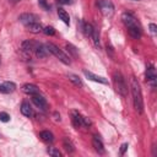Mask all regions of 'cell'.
<instances>
[{
  "mask_svg": "<svg viewBox=\"0 0 157 157\" xmlns=\"http://www.w3.org/2000/svg\"><path fill=\"white\" fill-rule=\"evenodd\" d=\"M67 78H69L74 85H76V86H80V87H82V86H83V83H82L81 78H80L77 75H75V74H69V75H67Z\"/></svg>",
  "mask_w": 157,
  "mask_h": 157,
  "instance_id": "44dd1931",
  "label": "cell"
},
{
  "mask_svg": "<svg viewBox=\"0 0 157 157\" xmlns=\"http://www.w3.org/2000/svg\"><path fill=\"white\" fill-rule=\"evenodd\" d=\"M146 81H147V83H150V86L152 88L156 87V72H155V67L152 65L146 67Z\"/></svg>",
  "mask_w": 157,
  "mask_h": 157,
  "instance_id": "52a82bcc",
  "label": "cell"
},
{
  "mask_svg": "<svg viewBox=\"0 0 157 157\" xmlns=\"http://www.w3.org/2000/svg\"><path fill=\"white\" fill-rule=\"evenodd\" d=\"M58 16H59V18H60L65 25H70V17H69V13H67L64 9H61V7L58 9Z\"/></svg>",
  "mask_w": 157,
  "mask_h": 157,
  "instance_id": "e0dca14e",
  "label": "cell"
},
{
  "mask_svg": "<svg viewBox=\"0 0 157 157\" xmlns=\"http://www.w3.org/2000/svg\"><path fill=\"white\" fill-rule=\"evenodd\" d=\"M34 53H36L37 58L43 59V58H45V56L48 55L49 52H48V49H47L45 45H43V44H37L36 48H34Z\"/></svg>",
  "mask_w": 157,
  "mask_h": 157,
  "instance_id": "5bb4252c",
  "label": "cell"
},
{
  "mask_svg": "<svg viewBox=\"0 0 157 157\" xmlns=\"http://www.w3.org/2000/svg\"><path fill=\"white\" fill-rule=\"evenodd\" d=\"M21 113H22L25 117H28V118L33 115V110H32V108H31V105H29L28 102H23V103L21 104Z\"/></svg>",
  "mask_w": 157,
  "mask_h": 157,
  "instance_id": "9a60e30c",
  "label": "cell"
},
{
  "mask_svg": "<svg viewBox=\"0 0 157 157\" xmlns=\"http://www.w3.org/2000/svg\"><path fill=\"white\" fill-rule=\"evenodd\" d=\"M48 153L52 155V156H55V157H60V156H61L60 151H59V150H55V148H53V147L48 150Z\"/></svg>",
  "mask_w": 157,
  "mask_h": 157,
  "instance_id": "83f0119b",
  "label": "cell"
},
{
  "mask_svg": "<svg viewBox=\"0 0 157 157\" xmlns=\"http://www.w3.org/2000/svg\"><path fill=\"white\" fill-rule=\"evenodd\" d=\"M113 85H114L115 91L121 97H125L126 96V93H128V86H126V82H125L124 76L120 72H114L113 74Z\"/></svg>",
  "mask_w": 157,
  "mask_h": 157,
  "instance_id": "7a4b0ae2",
  "label": "cell"
},
{
  "mask_svg": "<svg viewBox=\"0 0 157 157\" xmlns=\"http://www.w3.org/2000/svg\"><path fill=\"white\" fill-rule=\"evenodd\" d=\"M63 145H64V148H65V151L66 152H69V153H71V152H74V145L71 144V141L69 140V139H64V141H63Z\"/></svg>",
  "mask_w": 157,
  "mask_h": 157,
  "instance_id": "cb8c5ba5",
  "label": "cell"
},
{
  "mask_svg": "<svg viewBox=\"0 0 157 157\" xmlns=\"http://www.w3.org/2000/svg\"><path fill=\"white\" fill-rule=\"evenodd\" d=\"M22 91L26 94H29V96L36 94V93H39V88L36 85H33V83H25L22 86Z\"/></svg>",
  "mask_w": 157,
  "mask_h": 157,
  "instance_id": "7c38bea8",
  "label": "cell"
},
{
  "mask_svg": "<svg viewBox=\"0 0 157 157\" xmlns=\"http://www.w3.org/2000/svg\"><path fill=\"white\" fill-rule=\"evenodd\" d=\"M82 32L85 33V36L91 37V34L93 32V26L91 23H82Z\"/></svg>",
  "mask_w": 157,
  "mask_h": 157,
  "instance_id": "7402d4cb",
  "label": "cell"
},
{
  "mask_svg": "<svg viewBox=\"0 0 157 157\" xmlns=\"http://www.w3.org/2000/svg\"><path fill=\"white\" fill-rule=\"evenodd\" d=\"M39 137H40L44 142H47V144H50V142H53V140H54V135H53L50 131H48V130L40 131Z\"/></svg>",
  "mask_w": 157,
  "mask_h": 157,
  "instance_id": "2e32d148",
  "label": "cell"
},
{
  "mask_svg": "<svg viewBox=\"0 0 157 157\" xmlns=\"http://www.w3.org/2000/svg\"><path fill=\"white\" fill-rule=\"evenodd\" d=\"M91 38H92V40H93L94 45H96V47L99 49L101 44H99V32H98V29L93 28V32H92V34H91Z\"/></svg>",
  "mask_w": 157,
  "mask_h": 157,
  "instance_id": "603a6c76",
  "label": "cell"
},
{
  "mask_svg": "<svg viewBox=\"0 0 157 157\" xmlns=\"http://www.w3.org/2000/svg\"><path fill=\"white\" fill-rule=\"evenodd\" d=\"M71 121H72V125L76 129H78V128L82 126V117L80 115L78 112H76V110H72L71 112Z\"/></svg>",
  "mask_w": 157,
  "mask_h": 157,
  "instance_id": "4fadbf2b",
  "label": "cell"
},
{
  "mask_svg": "<svg viewBox=\"0 0 157 157\" xmlns=\"http://www.w3.org/2000/svg\"><path fill=\"white\" fill-rule=\"evenodd\" d=\"M58 2L60 5H70L72 4V0H58Z\"/></svg>",
  "mask_w": 157,
  "mask_h": 157,
  "instance_id": "f546056e",
  "label": "cell"
},
{
  "mask_svg": "<svg viewBox=\"0 0 157 157\" xmlns=\"http://www.w3.org/2000/svg\"><path fill=\"white\" fill-rule=\"evenodd\" d=\"M150 31L152 34H156L157 33V26L155 23H150Z\"/></svg>",
  "mask_w": 157,
  "mask_h": 157,
  "instance_id": "f1b7e54d",
  "label": "cell"
},
{
  "mask_svg": "<svg viewBox=\"0 0 157 157\" xmlns=\"http://www.w3.org/2000/svg\"><path fill=\"white\" fill-rule=\"evenodd\" d=\"M31 97H32V102H33L39 109H42V110H45V109H47L48 103H47V101H45V98H44L43 96H40L39 93H36V94H32Z\"/></svg>",
  "mask_w": 157,
  "mask_h": 157,
  "instance_id": "8992f818",
  "label": "cell"
},
{
  "mask_svg": "<svg viewBox=\"0 0 157 157\" xmlns=\"http://www.w3.org/2000/svg\"><path fill=\"white\" fill-rule=\"evenodd\" d=\"M121 20L124 22V25L128 27V28H131V27H137L139 23H137V20L129 12H124L121 15Z\"/></svg>",
  "mask_w": 157,
  "mask_h": 157,
  "instance_id": "5b68a950",
  "label": "cell"
},
{
  "mask_svg": "<svg viewBox=\"0 0 157 157\" xmlns=\"http://www.w3.org/2000/svg\"><path fill=\"white\" fill-rule=\"evenodd\" d=\"M42 32H43L44 34H47V36H54V34H55V29H54L53 27H50V26L44 27Z\"/></svg>",
  "mask_w": 157,
  "mask_h": 157,
  "instance_id": "d4e9b609",
  "label": "cell"
},
{
  "mask_svg": "<svg viewBox=\"0 0 157 157\" xmlns=\"http://www.w3.org/2000/svg\"><path fill=\"white\" fill-rule=\"evenodd\" d=\"M38 5H39L43 10H45V11H49V9H50V6H49V4L47 2V0H38Z\"/></svg>",
  "mask_w": 157,
  "mask_h": 157,
  "instance_id": "484cf974",
  "label": "cell"
},
{
  "mask_svg": "<svg viewBox=\"0 0 157 157\" xmlns=\"http://www.w3.org/2000/svg\"><path fill=\"white\" fill-rule=\"evenodd\" d=\"M18 20H20V22L23 23L25 26H27V25H29V23H33V22H38V17H37L36 15L28 13V12L21 13L20 17H18Z\"/></svg>",
  "mask_w": 157,
  "mask_h": 157,
  "instance_id": "ba28073f",
  "label": "cell"
},
{
  "mask_svg": "<svg viewBox=\"0 0 157 157\" xmlns=\"http://www.w3.org/2000/svg\"><path fill=\"white\" fill-rule=\"evenodd\" d=\"M26 27H27V28H28V31H29V32H32V33H39V32H42V31H43V27H42V25H40L39 22L29 23V25H27Z\"/></svg>",
  "mask_w": 157,
  "mask_h": 157,
  "instance_id": "ac0fdd59",
  "label": "cell"
},
{
  "mask_svg": "<svg viewBox=\"0 0 157 157\" xmlns=\"http://www.w3.org/2000/svg\"><path fill=\"white\" fill-rule=\"evenodd\" d=\"M92 146L94 147L96 152H98L99 155H103V153L105 152L104 145H103V142L101 141V139H99L98 136H93V139H92Z\"/></svg>",
  "mask_w": 157,
  "mask_h": 157,
  "instance_id": "8fae6325",
  "label": "cell"
},
{
  "mask_svg": "<svg viewBox=\"0 0 157 157\" xmlns=\"http://www.w3.org/2000/svg\"><path fill=\"white\" fill-rule=\"evenodd\" d=\"M97 5L104 16H112L114 12V5L110 0H97Z\"/></svg>",
  "mask_w": 157,
  "mask_h": 157,
  "instance_id": "277c9868",
  "label": "cell"
},
{
  "mask_svg": "<svg viewBox=\"0 0 157 157\" xmlns=\"http://www.w3.org/2000/svg\"><path fill=\"white\" fill-rule=\"evenodd\" d=\"M45 47H47L48 52L52 53L55 58H58L63 64H65V65H70V63H71V61H70V58H69L61 49H59L54 43H47Z\"/></svg>",
  "mask_w": 157,
  "mask_h": 157,
  "instance_id": "3957f363",
  "label": "cell"
},
{
  "mask_svg": "<svg viewBox=\"0 0 157 157\" xmlns=\"http://www.w3.org/2000/svg\"><path fill=\"white\" fill-rule=\"evenodd\" d=\"M9 120H10V115H9L6 112H0V121L7 123Z\"/></svg>",
  "mask_w": 157,
  "mask_h": 157,
  "instance_id": "4316f807",
  "label": "cell"
},
{
  "mask_svg": "<svg viewBox=\"0 0 157 157\" xmlns=\"http://www.w3.org/2000/svg\"><path fill=\"white\" fill-rule=\"evenodd\" d=\"M134 1H139V0H134Z\"/></svg>",
  "mask_w": 157,
  "mask_h": 157,
  "instance_id": "d6a6232c",
  "label": "cell"
},
{
  "mask_svg": "<svg viewBox=\"0 0 157 157\" xmlns=\"http://www.w3.org/2000/svg\"><path fill=\"white\" fill-rule=\"evenodd\" d=\"M83 75L91 80V81H94V82H99V83H108V80L105 77H102V76H98V75H94L93 72L88 71V70H83Z\"/></svg>",
  "mask_w": 157,
  "mask_h": 157,
  "instance_id": "9c48e42d",
  "label": "cell"
},
{
  "mask_svg": "<svg viewBox=\"0 0 157 157\" xmlns=\"http://www.w3.org/2000/svg\"><path fill=\"white\" fill-rule=\"evenodd\" d=\"M128 31H129V34H130L132 38H135V39H139V38L141 37V27H140V26L128 28Z\"/></svg>",
  "mask_w": 157,
  "mask_h": 157,
  "instance_id": "d6986e66",
  "label": "cell"
},
{
  "mask_svg": "<svg viewBox=\"0 0 157 157\" xmlns=\"http://www.w3.org/2000/svg\"><path fill=\"white\" fill-rule=\"evenodd\" d=\"M126 148H128V144H123L121 147H120V155H124V152L126 151Z\"/></svg>",
  "mask_w": 157,
  "mask_h": 157,
  "instance_id": "4dcf8cb0",
  "label": "cell"
},
{
  "mask_svg": "<svg viewBox=\"0 0 157 157\" xmlns=\"http://www.w3.org/2000/svg\"><path fill=\"white\" fill-rule=\"evenodd\" d=\"M15 90H16V85L13 82H11V81H5V82H2L0 85V92L1 93H5V94L12 93Z\"/></svg>",
  "mask_w": 157,
  "mask_h": 157,
  "instance_id": "30bf717a",
  "label": "cell"
},
{
  "mask_svg": "<svg viewBox=\"0 0 157 157\" xmlns=\"http://www.w3.org/2000/svg\"><path fill=\"white\" fill-rule=\"evenodd\" d=\"M36 45H37V43H34V42H31V40H25L23 43H22V49L25 50V52H32V50H34V48H36Z\"/></svg>",
  "mask_w": 157,
  "mask_h": 157,
  "instance_id": "ffe728a7",
  "label": "cell"
},
{
  "mask_svg": "<svg viewBox=\"0 0 157 157\" xmlns=\"http://www.w3.org/2000/svg\"><path fill=\"white\" fill-rule=\"evenodd\" d=\"M131 94H132V103L134 108L137 113H142L144 110V101H142V93H141V87L140 83L137 82L136 78H131Z\"/></svg>",
  "mask_w": 157,
  "mask_h": 157,
  "instance_id": "6da1fadb",
  "label": "cell"
},
{
  "mask_svg": "<svg viewBox=\"0 0 157 157\" xmlns=\"http://www.w3.org/2000/svg\"><path fill=\"white\" fill-rule=\"evenodd\" d=\"M9 1H11V2H12V4H16V2H18V1H20V0H9Z\"/></svg>",
  "mask_w": 157,
  "mask_h": 157,
  "instance_id": "1f68e13d",
  "label": "cell"
}]
</instances>
